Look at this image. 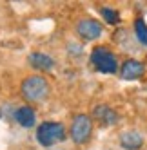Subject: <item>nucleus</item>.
I'll list each match as a JSON object with an SVG mask.
<instances>
[{"label":"nucleus","mask_w":147,"mask_h":150,"mask_svg":"<svg viewBox=\"0 0 147 150\" xmlns=\"http://www.w3.org/2000/svg\"><path fill=\"white\" fill-rule=\"evenodd\" d=\"M143 72H145V65L136 58L125 60L120 67V76L123 80H138L143 76Z\"/></svg>","instance_id":"nucleus-6"},{"label":"nucleus","mask_w":147,"mask_h":150,"mask_svg":"<svg viewBox=\"0 0 147 150\" xmlns=\"http://www.w3.org/2000/svg\"><path fill=\"white\" fill-rule=\"evenodd\" d=\"M118 143L123 150H140L143 146V136L138 130H125L120 134Z\"/></svg>","instance_id":"nucleus-8"},{"label":"nucleus","mask_w":147,"mask_h":150,"mask_svg":"<svg viewBox=\"0 0 147 150\" xmlns=\"http://www.w3.org/2000/svg\"><path fill=\"white\" fill-rule=\"evenodd\" d=\"M133 27H134L136 40H138L142 45H147V24H145V20L143 18H136Z\"/></svg>","instance_id":"nucleus-11"},{"label":"nucleus","mask_w":147,"mask_h":150,"mask_svg":"<svg viewBox=\"0 0 147 150\" xmlns=\"http://www.w3.org/2000/svg\"><path fill=\"white\" fill-rule=\"evenodd\" d=\"M91 63L102 74H114L118 71V58L103 45H98L91 51Z\"/></svg>","instance_id":"nucleus-3"},{"label":"nucleus","mask_w":147,"mask_h":150,"mask_svg":"<svg viewBox=\"0 0 147 150\" xmlns=\"http://www.w3.org/2000/svg\"><path fill=\"white\" fill-rule=\"evenodd\" d=\"M93 117L103 127H113L118 123V114L109 105H96L93 110Z\"/></svg>","instance_id":"nucleus-7"},{"label":"nucleus","mask_w":147,"mask_h":150,"mask_svg":"<svg viewBox=\"0 0 147 150\" xmlns=\"http://www.w3.org/2000/svg\"><path fill=\"white\" fill-rule=\"evenodd\" d=\"M93 134V120L87 114H78L73 117V123L69 127V137L76 145H83L91 139Z\"/></svg>","instance_id":"nucleus-4"},{"label":"nucleus","mask_w":147,"mask_h":150,"mask_svg":"<svg viewBox=\"0 0 147 150\" xmlns=\"http://www.w3.org/2000/svg\"><path fill=\"white\" fill-rule=\"evenodd\" d=\"M13 117H15V121L20 127H24V128H31L36 123V112H35L33 107H29V105L18 107V109L15 110V114H13Z\"/></svg>","instance_id":"nucleus-9"},{"label":"nucleus","mask_w":147,"mask_h":150,"mask_svg":"<svg viewBox=\"0 0 147 150\" xmlns=\"http://www.w3.org/2000/svg\"><path fill=\"white\" fill-rule=\"evenodd\" d=\"M27 62H29V65L33 69H36V71L47 72V71L55 69V58L46 54V52H33V54H29Z\"/></svg>","instance_id":"nucleus-10"},{"label":"nucleus","mask_w":147,"mask_h":150,"mask_svg":"<svg viewBox=\"0 0 147 150\" xmlns=\"http://www.w3.org/2000/svg\"><path fill=\"white\" fill-rule=\"evenodd\" d=\"M100 15H102V18L106 20L107 24H111V25H116V24L120 22V13L116 11V9H113V7H102V9H100Z\"/></svg>","instance_id":"nucleus-12"},{"label":"nucleus","mask_w":147,"mask_h":150,"mask_svg":"<svg viewBox=\"0 0 147 150\" xmlns=\"http://www.w3.org/2000/svg\"><path fill=\"white\" fill-rule=\"evenodd\" d=\"M66 137H67V130L64 123H58V121H44L36 128V141L46 148L64 141Z\"/></svg>","instance_id":"nucleus-1"},{"label":"nucleus","mask_w":147,"mask_h":150,"mask_svg":"<svg viewBox=\"0 0 147 150\" xmlns=\"http://www.w3.org/2000/svg\"><path fill=\"white\" fill-rule=\"evenodd\" d=\"M76 33L82 40L93 42V40H98L103 35V25L94 18H82L76 24Z\"/></svg>","instance_id":"nucleus-5"},{"label":"nucleus","mask_w":147,"mask_h":150,"mask_svg":"<svg viewBox=\"0 0 147 150\" xmlns=\"http://www.w3.org/2000/svg\"><path fill=\"white\" fill-rule=\"evenodd\" d=\"M20 92L22 96L31 101V103H36L42 101L49 94V83L44 76H38V74H33V76H27L22 85H20Z\"/></svg>","instance_id":"nucleus-2"}]
</instances>
